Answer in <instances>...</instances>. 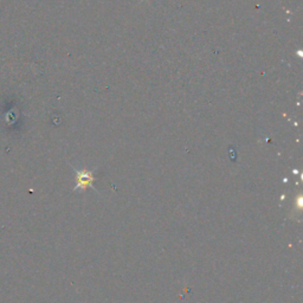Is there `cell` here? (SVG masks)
<instances>
[{"label":"cell","instance_id":"cell-1","mask_svg":"<svg viewBox=\"0 0 303 303\" xmlns=\"http://www.w3.org/2000/svg\"><path fill=\"white\" fill-rule=\"evenodd\" d=\"M76 180L77 184L75 186V190L86 189V187H92L95 178L92 175V172L83 169V171H76Z\"/></svg>","mask_w":303,"mask_h":303}]
</instances>
